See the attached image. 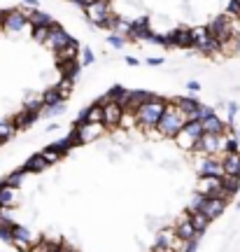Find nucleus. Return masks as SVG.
<instances>
[{
    "mask_svg": "<svg viewBox=\"0 0 240 252\" xmlns=\"http://www.w3.org/2000/svg\"><path fill=\"white\" fill-rule=\"evenodd\" d=\"M163 108H166V98H163V96H156V94H154L147 103L138 105V108L133 110L135 128L147 131V133H154V126H156V122H159Z\"/></svg>",
    "mask_w": 240,
    "mask_h": 252,
    "instance_id": "f257e3e1",
    "label": "nucleus"
},
{
    "mask_svg": "<svg viewBox=\"0 0 240 252\" xmlns=\"http://www.w3.org/2000/svg\"><path fill=\"white\" fill-rule=\"evenodd\" d=\"M184 122H187V117L175 108V103H173V100H166V108H163L159 122L154 126V135H156V138H175L178 131L184 126Z\"/></svg>",
    "mask_w": 240,
    "mask_h": 252,
    "instance_id": "f03ea898",
    "label": "nucleus"
},
{
    "mask_svg": "<svg viewBox=\"0 0 240 252\" xmlns=\"http://www.w3.org/2000/svg\"><path fill=\"white\" fill-rule=\"evenodd\" d=\"M205 28H208V33L222 45V49H226L229 42H233V37H236V19H231L229 14L214 17Z\"/></svg>",
    "mask_w": 240,
    "mask_h": 252,
    "instance_id": "7ed1b4c3",
    "label": "nucleus"
},
{
    "mask_svg": "<svg viewBox=\"0 0 240 252\" xmlns=\"http://www.w3.org/2000/svg\"><path fill=\"white\" fill-rule=\"evenodd\" d=\"M226 206H229V201H224L222 196H203V194L196 191L194 198H191L189 210H201L208 220H217V217H222Z\"/></svg>",
    "mask_w": 240,
    "mask_h": 252,
    "instance_id": "20e7f679",
    "label": "nucleus"
},
{
    "mask_svg": "<svg viewBox=\"0 0 240 252\" xmlns=\"http://www.w3.org/2000/svg\"><path fill=\"white\" fill-rule=\"evenodd\" d=\"M203 135V126H201V122H194V119H187L184 122V126L178 131V135L173 138L175 140V145H178L182 152L191 154L196 150V143H198V138Z\"/></svg>",
    "mask_w": 240,
    "mask_h": 252,
    "instance_id": "39448f33",
    "label": "nucleus"
},
{
    "mask_svg": "<svg viewBox=\"0 0 240 252\" xmlns=\"http://www.w3.org/2000/svg\"><path fill=\"white\" fill-rule=\"evenodd\" d=\"M189 31H191V47H194L198 54L214 56L217 52H222V45H219V42H217V40L208 33V28H205V26L189 28Z\"/></svg>",
    "mask_w": 240,
    "mask_h": 252,
    "instance_id": "423d86ee",
    "label": "nucleus"
},
{
    "mask_svg": "<svg viewBox=\"0 0 240 252\" xmlns=\"http://www.w3.org/2000/svg\"><path fill=\"white\" fill-rule=\"evenodd\" d=\"M82 9H84V14H87V21L96 28H100V24H103L110 14H115L112 7H110V0H87V2L82 5Z\"/></svg>",
    "mask_w": 240,
    "mask_h": 252,
    "instance_id": "0eeeda50",
    "label": "nucleus"
},
{
    "mask_svg": "<svg viewBox=\"0 0 240 252\" xmlns=\"http://www.w3.org/2000/svg\"><path fill=\"white\" fill-rule=\"evenodd\" d=\"M226 133V131H224ZM224 133H203L196 143L191 154H205V157H219L224 152Z\"/></svg>",
    "mask_w": 240,
    "mask_h": 252,
    "instance_id": "6e6552de",
    "label": "nucleus"
},
{
    "mask_svg": "<svg viewBox=\"0 0 240 252\" xmlns=\"http://www.w3.org/2000/svg\"><path fill=\"white\" fill-rule=\"evenodd\" d=\"M28 7L26 9H7V12H2V21H0V28L5 31V33H12V35H17L21 33L28 24Z\"/></svg>",
    "mask_w": 240,
    "mask_h": 252,
    "instance_id": "1a4fd4ad",
    "label": "nucleus"
},
{
    "mask_svg": "<svg viewBox=\"0 0 240 252\" xmlns=\"http://www.w3.org/2000/svg\"><path fill=\"white\" fill-rule=\"evenodd\" d=\"M72 131L77 135L80 145H87V143H93L96 138H100V135L105 133V126L100 124V122H75Z\"/></svg>",
    "mask_w": 240,
    "mask_h": 252,
    "instance_id": "9d476101",
    "label": "nucleus"
},
{
    "mask_svg": "<svg viewBox=\"0 0 240 252\" xmlns=\"http://www.w3.org/2000/svg\"><path fill=\"white\" fill-rule=\"evenodd\" d=\"M72 40H75V37L68 35V31H65L63 26L52 24V26H49V33H47V37H45V42H42V45L49 47L52 52H59L61 47H65L68 42H72Z\"/></svg>",
    "mask_w": 240,
    "mask_h": 252,
    "instance_id": "9b49d317",
    "label": "nucleus"
},
{
    "mask_svg": "<svg viewBox=\"0 0 240 252\" xmlns=\"http://www.w3.org/2000/svg\"><path fill=\"white\" fill-rule=\"evenodd\" d=\"M196 171H198V175H217V178H222L224 175L222 159H219V157H205V154H198V159H196Z\"/></svg>",
    "mask_w": 240,
    "mask_h": 252,
    "instance_id": "f8f14e48",
    "label": "nucleus"
},
{
    "mask_svg": "<svg viewBox=\"0 0 240 252\" xmlns=\"http://www.w3.org/2000/svg\"><path fill=\"white\" fill-rule=\"evenodd\" d=\"M151 26H150V19L147 17H140L131 21V31H128V40H135L138 45H143V42H150L151 40Z\"/></svg>",
    "mask_w": 240,
    "mask_h": 252,
    "instance_id": "ddd939ff",
    "label": "nucleus"
},
{
    "mask_svg": "<svg viewBox=\"0 0 240 252\" xmlns=\"http://www.w3.org/2000/svg\"><path fill=\"white\" fill-rule=\"evenodd\" d=\"M196 191L203 194V196H219L222 194V178H217V175H198Z\"/></svg>",
    "mask_w": 240,
    "mask_h": 252,
    "instance_id": "4468645a",
    "label": "nucleus"
},
{
    "mask_svg": "<svg viewBox=\"0 0 240 252\" xmlns=\"http://www.w3.org/2000/svg\"><path fill=\"white\" fill-rule=\"evenodd\" d=\"M166 47H178V49H189L191 47V31L184 26L173 28L166 35Z\"/></svg>",
    "mask_w": 240,
    "mask_h": 252,
    "instance_id": "2eb2a0df",
    "label": "nucleus"
},
{
    "mask_svg": "<svg viewBox=\"0 0 240 252\" xmlns=\"http://www.w3.org/2000/svg\"><path fill=\"white\" fill-rule=\"evenodd\" d=\"M121 115H124V108L119 103H115V100L103 103V126L105 128H117L121 122Z\"/></svg>",
    "mask_w": 240,
    "mask_h": 252,
    "instance_id": "dca6fc26",
    "label": "nucleus"
},
{
    "mask_svg": "<svg viewBox=\"0 0 240 252\" xmlns=\"http://www.w3.org/2000/svg\"><path fill=\"white\" fill-rule=\"evenodd\" d=\"M219 159H222V171H224V175L240 178V150H233V152L219 154Z\"/></svg>",
    "mask_w": 240,
    "mask_h": 252,
    "instance_id": "f3484780",
    "label": "nucleus"
},
{
    "mask_svg": "<svg viewBox=\"0 0 240 252\" xmlns=\"http://www.w3.org/2000/svg\"><path fill=\"white\" fill-rule=\"evenodd\" d=\"M151 96H154L151 91H145V89H128V94H126L124 105H121V108L128 110V112H133V110L138 108V105L147 103V100H150Z\"/></svg>",
    "mask_w": 240,
    "mask_h": 252,
    "instance_id": "a211bd4d",
    "label": "nucleus"
},
{
    "mask_svg": "<svg viewBox=\"0 0 240 252\" xmlns=\"http://www.w3.org/2000/svg\"><path fill=\"white\" fill-rule=\"evenodd\" d=\"M173 229H175V236H178L180 241H201V236L196 234V229H194V224H191V222H189V215L187 213H184V217H182V220H178V224L173 226Z\"/></svg>",
    "mask_w": 240,
    "mask_h": 252,
    "instance_id": "6ab92c4d",
    "label": "nucleus"
},
{
    "mask_svg": "<svg viewBox=\"0 0 240 252\" xmlns=\"http://www.w3.org/2000/svg\"><path fill=\"white\" fill-rule=\"evenodd\" d=\"M203 126V133H224V131H231V126L226 124L222 117H217V112H212L210 117H205L201 122Z\"/></svg>",
    "mask_w": 240,
    "mask_h": 252,
    "instance_id": "aec40b11",
    "label": "nucleus"
},
{
    "mask_svg": "<svg viewBox=\"0 0 240 252\" xmlns=\"http://www.w3.org/2000/svg\"><path fill=\"white\" fill-rule=\"evenodd\" d=\"M77 122H100L103 124V103L96 100V103H91L89 108H84L80 112Z\"/></svg>",
    "mask_w": 240,
    "mask_h": 252,
    "instance_id": "412c9836",
    "label": "nucleus"
},
{
    "mask_svg": "<svg viewBox=\"0 0 240 252\" xmlns=\"http://www.w3.org/2000/svg\"><path fill=\"white\" fill-rule=\"evenodd\" d=\"M28 24L30 26H52V24H56L52 19V14L49 12H42L40 7H35V9H28Z\"/></svg>",
    "mask_w": 240,
    "mask_h": 252,
    "instance_id": "4be33fe9",
    "label": "nucleus"
},
{
    "mask_svg": "<svg viewBox=\"0 0 240 252\" xmlns=\"http://www.w3.org/2000/svg\"><path fill=\"white\" fill-rule=\"evenodd\" d=\"M40 119V112H28V110H21V112H17L14 117H12V122H14V126H17V131H24V128H28V126H33Z\"/></svg>",
    "mask_w": 240,
    "mask_h": 252,
    "instance_id": "5701e85b",
    "label": "nucleus"
},
{
    "mask_svg": "<svg viewBox=\"0 0 240 252\" xmlns=\"http://www.w3.org/2000/svg\"><path fill=\"white\" fill-rule=\"evenodd\" d=\"M47 168H49V163H47V159L42 157V154H30L26 159V163H24V171L26 173H45Z\"/></svg>",
    "mask_w": 240,
    "mask_h": 252,
    "instance_id": "b1692460",
    "label": "nucleus"
},
{
    "mask_svg": "<svg viewBox=\"0 0 240 252\" xmlns=\"http://www.w3.org/2000/svg\"><path fill=\"white\" fill-rule=\"evenodd\" d=\"M173 103H175V108L180 110V112H182V115H184V117H191V115H194V110L198 108V105H201V100L196 98V96H182V98H178V100H173Z\"/></svg>",
    "mask_w": 240,
    "mask_h": 252,
    "instance_id": "393cba45",
    "label": "nucleus"
},
{
    "mask_svg": "<svg viewBox=\"0 0 240 252\" xmlns=\"http://www.w3.org/2000/svg\"><path fill=\"white\" fill-rule=\"evenodd\" d=\"M187 215H189V222L194 224V229H196V234L198 236H203L205 231H208L210 222H212V220H208L201 210H187Z\"/></svg>",
    "mask_w": 240,
    "mask_h": 252,
    "instance_id": "a878e982",
    "label": "nucleus"
},
{
    "mask_svg": "<svg viewBox=\"0 0 240 252\" xmlns=\"http://www.w3.org/2000/svg\"><path fill=\"white\" fill-rule=\"evenodd\" d=\"M17 189L14 187H9L7 182H2L0 180V206L2 208H12L14 203H17Z\"/></svg>",
    "mask_w": 240,
    "mask_h": 252,
    "instance_id": "bb28decb",
    "label": "nucleus"
},
{
    "mask_svg": "<svg viewBox=\"0 0 240 252\" xmlns=\"http://www.w3.org/2000/svg\"><path fill=\"white\" fill-rule=\"evenodd\" d=\"M61 65V77H68V80H77V75H80L82 70V63L77 61V59H72V61H61L59 63Z\"/></svg>",
    "mask_w": 240,
    "mask_h": 252,
    "instance_id": "cd10ccee",
    "label": "nucleus"
},
{
    "mask_svg": "<svg viewBox=\"0 0 240 252\" xmlns=\"http://www.w3.org/2000/svg\"><path fill=\"white\" fill-rule=\"evenodd\" d=\"M56 54V61H72V59H77V54H80V45L72 40V42H68L65 47H61L59 52H54Z\"/></svg>",
    "mask_w": 240,
    "mask_h": 252,
    "instance_id": "c85d7f7f",
    "label": "nucleus"
},
{
    "mask_svg": "<svg viewBox=\"0 0 240 252\" xmlns=\"http://www.w3.org/2000/svg\"><path fill=\"white\" fill-rule=\"evenodd\" d=\"M12 238H21V241H28V243H35L37 241V236H35V231L33 229H28V226H24V224H12Z\"/></svg>",
    "mask_w": 240,
    "mask_h": 252,
    "instance_id": "c756f323",
    "label": "nucleus"
},
{
    "mask_svg": "<svg viewBox=\"0 0 240 252\" xmlns=\"http://www.w3.org/2000/svg\"><path fill=\"white\" fill-rule=\"evenodd\" d=\"M65 100H68V94L59 91L56 87H52V89H47L42 94V103L45 105H56V103H65Z\"/></svg>",
    "mask_w": 240,
    "mask_h": 252,
    "instance_id": "7c9ffc66",
    "label": "nucleus"
},
{
    "mask_svg": "<svg viewBox=\"0 0 240 252\" xmlns=\"http://www.w3.org/2000/svg\"><path fill=\"white\" fill-rule=\"evenodd\" d=\"M14 135H17V126H14V122H12V119H2V122H0V145L12 140Z\"/></svg>",
    "mask_w": 240,
    "mask_h": 252,
    "instance_id": "2f4dec72",
    "label": "nucleus"
},
{
    "mask_svg": "<svg viewBox=\"0 0 240 252\" xmlns=\"http://www.w3.org/2000/svg\"><path fill=\"white\" fill-rule=\"evenodd\" d=\"M175 238H178V236H175V229H173V226H166V229H161L159 234H156V245H159V248H170Z\"/></svg>",
    "mask_w": 240,
    "mask_h": 252,
    "instance_id": "473e14b6",
    "label": "nucleus"
},
{
    "mask_svg": "<svg viewBox=\"0 0 240 252\" xmlns=\"http://www.w3.org/2000/svg\"><path fill=\"white\" fill-rule=\"evenodd\" d=\"M26 175H28V173L24 171V166H21V168H17V171H12V173H9L7 178H2V182H7L9 187L19 189L21 185H24V180H26Z\"/></svg>",
    "mask_w": 240,
    "mask_h": 252,
    "instance_id": "72a5a7b5",
    "label": "nucleus"
},
{
    "mask_svg": "<svg viewBox=\"0 0 240 252\" xmlns=\"http://www.w3.org/2000/svg\"><path fill=\"white\" fill-rule=\"evenodd\" d=\"M170 250L173 252H196L198 250V241H180V238H175L173 241V245H170Z\"/></svg>",
    "mask_w": 240,
    "mask_h": 252,
    "instance_id": "f704fd0d",
    "label": "nucleus"
},
{
    "mask_svg": "<svg viewBox=\"0 0 240 252\" xmlns=\"http://www.w3.org/2000/svg\"><path fill=\"white\" fill-rule=\"evenodd\" d=\"M126 94H128V89H124L121 84H115V87H112V89L105 94V98L107 100H115V103H119V105H124Z\"/></svg>",
    "mask_w": 240,
    "mask_h": 252,
    "instance_id": "c9c22d12",
    "label": "nucleus"
},
{
    "mask_svg": "<svg viewBox=\"0 0 240 252\" xmlns=\"http://www.w3.org/2000/svg\"><path fill=\"white\" fill-rule=\"evenodd\" d=\"M65 112V103H56V105H42L40 117H59Z\"/></svg>",
    "mask_w": 240,
    "mask_h": 252,
    "instance_id": "e433bc0d",
    "label": "nucleus"
},
{
    "mask_svg": "<svg viewBox=\"0 0 240 252\" xmlns=\"http://www.w3.org/2000/svg\"><path fill=\"white\" fill-rule=\"evenodd\" d=\"M42 96H30V98H26V103H24V110H28V112H40L42 110Z\"/></svg>",
    "mask_w": 240,
    "mask_h": 252,
    "instance_id": "4c0bfd02",
    "label": "nucleus"
},
{
    "mask_svg": "<svg viewBox=\"0 0 240 252\" xmlns=\"http://www.w3.org/2000/svg\"><path fill=\"white\" fill-rule=\"evenodd\" d=\"M212 112H214L212 108H208V105H203V103H201V105H198V108L194 110V115H191L189 119H194V122H203V119H205V117H210Z\"/></svg>",
    "mask_w": 240,
    "mask_h": 252,
    "instance_id": "58836bf2",
    "label": "nucleus"
},
{
    "mask_svg": "<svg viewBox=\"0 0 240 252\" xmlns=\"http://www.w3.org/2000/svg\"><path fill=\"white\" fill-rule=\"evenodd\" d=\"M47 33H49V26H30V37L35 42H45Z\"/></svg>",
    "mask_w": 240,
    "mask_h": 252,
    "instance_id": "ea45409f",
    "label": "nucleus"
},
{
    "mask_svg": "<svg viewBox=\"0 0 240 252\" xmlns=\"http://www.w3.org/2000/svg\"><path fill=\"white\" fill-rule=\"evenodd\" d=\"M105 42H110V45L115 47V49H124V45H126V37H124V35H119V33H107Z\"/></svg>",
    "mask_w": 240,
    "mask_h": 252,
    "instance_id": "a19ab883",
    "label": "nucleus"
},
{
    "mask_svg": "<svg viewBox=\"0 0 240 252\" xmlns=\"http://www.w3.org/2000/svg\"><path fill=\"white\" fill-rule=\"evenodd\" d=\"M40 154H42V157H45V159H47V163H49V166H54V163H59V161H61V159H63L61 154L56 152V150H52V147H45V150H42V152H40Z\"/></svg>",
    "mask_w": 240,
    "mask_h": 252,
    "instance_id": "79ce46f5",
    "label": "nucleus"
},
{
    "mask_svg": "<svg viewBox=\"0 0 240 252\" xmlns=\"http://www.w3.org/2000/svg\"><path fill=\"white\" fill-rule=\"evenodd\" d=\"M80 56H82V65H91V63L96 61V56H93V49L91 47H84V49H80Z\"/></svg>",
    "mask_w": 240,
    "mask_h": 252,
    "instance_id": "37998d69",
    "label": "nucleus"
},
{
    "mask_svg": "<svg viewBox=\"0 0 240 252\" xmlns=\"http://www.w3.org/2000/svg\"><path fill=\"white\" fill-rule=\"evenodd\" d=\"M226 14H229L231 19H240V0H229Z\"/></svg>",
    "mask_w": 240,
    "mask_h": 252,
    "instance_id": "c03bdc74",
    "label": "nucleus"
},
{
    "mask_svg": "<svg viewBox=\"0 0 240 252\" xmlns=\"http://www.w3.org/2000/svg\"><path fill=\"white\" fill-rule=\"evenodd\" d=\"M12 245H14L19 252H33V243H28V241H21V238H12Z\"/></svg>",
    "mask_w": 240,
    "mask_h": 252,
    "instance_id": "a18cd8bd",
    "label": "nucleus"
},
{
    "mask_svg": "<svg viewBox=\"0 0 240 252\" xmlns=\"http://www.w3.org/2000/svg\"><path fill=\"white\" fill-rule=\"evenodd\" d=\"M56 89L63 91V94H70V89H72V80H68V77H61V82L56 84Z\"/></svg>",
    "mask_w": 240,
    "mask_h": 252,
    "instance_id": "49530a36",
    "label": "nucleus"
},
{
    "mask_svg": "<svg viewBox=\"0 0 240 252\" xmlns=\"http://www.w3.org/2000/svg\"><path fill=\"white\" fill-rule=\"evenodd\" d=\"M147 65H151V68H159V65H163V59L161 56H151V59H147Z\"/></svg>",
    "mask_w": 240,
    "mask_h": 252,
    "instance_id": "de8ad7c7",
    "label": "nucleus"
},
{
    "mask_svg": "<svg viewBox=\"0 0 240 252\" xmlns=\"http://www.w3.org/2000/svg\"><path fill=\"white\" fill-rule=\"evenodd\" d=\"M187 89L191 91V94L201 91V82H198V80H189V82H187Z\"/></svg>",
    "mask_w": 240,
    "mask_h": 252,
    "instance_id": "09e8293b",
    "label": "nucleus"
},
{
    "mask_svg": "<svg viewBox=\"0 0 240 252\" xmlns=\"http://www.w3.org/2000/svg\"><path fill=\"white\" fill-rule=\"evenodd\" d=\"M150 42H154V45H163V47H166V35H156V33H154Z\"/></svg>",
    "mask_w": 240,
    "mask_h": 252,
    "instance_id": "8fccbe9b",
    "label": "nucleus"
},
{
    "mask_svg": "<svg viewBox=\"0 0 240 252\" xmlns=\"http://www.w3.org/2000/svg\"><path fill=\"white\" fill-rule=\"evenodd\" d=\"M24 5H26L28 9H35V7H40V0H21Z\"/></svg>",
    "mask_w": 240,
    "mask_h": 252,
    "instance_id": "3c124183",
    "label": "nucleus"
},
{
    "mask_svg": "<svg viewBox=\"0 0 240 252\" xmlns=\"http://www.w3.org/2000/svg\"><path fill=\"white\" fill-rule=\"evenodd\" d=\"M233 52H236V54L240 56V33L236 37H233Z\"/></svg>",
    "mask_w": 240,
    "mask_h": 252,
    "instance_id": "603ef678",
    "label": "nucleus"
},
{
    "mask_svg": "<svg viewBox=\"0 0 240 252\" xmlns=\"http://www.w3.org/2000/svg\"><path fill=\"white\" fill-rule=\"evenodd\" d=\"M124 61L128 63V65H131V68H135V65H140V61H138V59H135V56H126Z\"/></svg>",
    "mask_w": 240,
    "mask_h": 252,
    "instance_id": "864d4df0",
    "label": "nucleus"
},
{
    "mask_svg": "<svg viewBox=\"0 0 240 252\" xmlns=\"http://www.w3.org/2000/svg\"><path fill=\"white\" fill-rule=\"evenodd\" d=\"M151 252H173V250H170V248H159V245H154V250Z\"/></svg>",
    "mask_w": 240,
    "mask_h": 252,
    "instance_id": "5fc2aeb1",
    "label": "nucleus"
},
{
    "mask_svg": "<svg viewBox=\"0 0 240 252\" xmlns=\"http://www.w3.org/2000/svg\"><path fill=\"white\" fill-rule=\"evenodd\" d=\"M238 194H240V189H238ZM238 208H240V198H238Z\"/></svg>",
    "mask_w": 240,
    "mask_h": 252,
    "instance_id": "6e6d98bb",
    "label": "nucleus"
},
{
    "mask_svg": "<svg viewBox=\"0 0 240 252\" xmlns=\"http://www.w3.org/2000/svg\"><path fill=\"white\" fill-rule=\"evenodd\" d=\"M236 135H238V140H240V131H238V133H236Z\"/></svg>",
    "mask_w": 240,
    "mask_h": 252,
    "instance_id": "4d7b16f0",
    "label": "nucleus"
},
{
    "mask_svg": "<svg viewBox=\"0 0 240 252\" xmlns=\"http://www.w3.org/2000/svg\"><path fill=\"white\" fill-rule=\"evenodd\" d=\"M0 210H2V206H0Z\"/></svg>",
    "mask_w": 240,
    "mask_h": 252,
    "instance_id": "13d9d810",
    "label": "nucleus"
}]
</instances>
